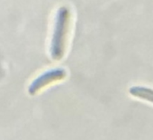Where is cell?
<instances>
[{
    "instance_id": "cell-1",
    "label": "cell",
    "mask_w": 153,
    "mask_h": 140,
    "mask_svg": "<svg viewBox=\"0 0 153 140\" xmlns=\"http://www.w3.org/2000/svg\"><path fill=\"white\" fill-rule=\"evenodd\" d=\"M70 13L67 7H60L57 10L50 54L53 60H60L65 53L66 38L69 24Z\"/></svg>"
},
{
    "instance_id": "cell-2",
    "label": "cell",
    "mask_w": 153,
    "mask_h": 140,
    "mask_svg": "<svg viewBox=\"0 0 153 140\" xmlns=\"http://www.w3.org/2000/svg\"><path fill=\"white\" fill-rule=\"evenodd\" d=\"M67 77V71L64 68L57 67L49 69L47 71L37 77L28 86V94L30 95H35L42 88L46 87L48 85L52 84L57 81H60Z\"/></svg>"
},
{
    "instance_id": "cell-3",
    "label": "cell",
    "mask_w": 153,
    "mask_h": 140,
    "mask_svg": "<svg viewBox=\"0 0 153 140\" xmlns=\"http://www.w3.org/2000/svg\"><path fill=\"white\" fill-rule=\"evenodd\" d=\"M129 94L133 97L153 103V89L151 88L146 86L135 85V86H131L129 89Z\"/></svg>"
}]
</instances>
